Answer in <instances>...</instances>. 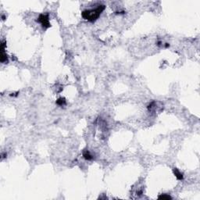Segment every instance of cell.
I'll return each instance as SVG.
<instances>
[{"label": "cell", "instance_id": "cell-8", "mask_svg": "<svg viewBox=\"0 0 200 200\" xmlns=\"http://www.w3.org/2000/svg\"><path fill=\"white\" fill-rule=\"evenodd\" d=\"M168 46H170V45H169L168 43H166V45H165V47H166V48H167Z\"/></svg>", "mask_w": 200, "mask_h": 200}, {"label": "cell", "instance_id": "cell-6", "mask_svg": "<svg viewBox=\"0 0 200 200\" xmlns=\"http://www.w3.org/2000/svg\"><path fill=\"white\" fill-rule=\"evenodd\" d=\"M56 104H57V105H59V106H64V105L66 104V100H65V98H60L56 101Z\"/></svg>", "mask_w": 200, "mask_h": 200}, {"label": "cell", "instance_id": "cell-1", "mask_svg": "<svg viewBox=\"0 0 200 200\" xmlns=\"http://www.w3.org/2000/svg\"><path fill=\"white\" fill-rule=\"evenodd\" d=\"M105 8L106 6L104 5H99L95 9L84 10L81 13V16L85 20L94 22L99 17V16L101 15L103 11L105 10Z\"/></svg>", "mask_w": 200, "mask_h": 200}, {"label": "cell", "instance_id": "cell-7", "mask_svg": "<svg viewBox=\"0 0 200 200\" xmlns=\"http://www.w3.org/2000/svg\"><path fill=\"white\" fill-rule=\"evenodd\" d=\"M158 198H160V199H169V198H172L170 195H169L167 194H162V195L158 196Z\"/></svg>", "mask_w": 200, "mask_h": 200}, {"label": "cell", "instance_id": "cell-5", "mask_svg": "<svg viewBox=\"0 0 200 200\" xmlns=\"http://www.w3.org/2000/svg\"><path fill=\"white\" fill-rule=\"evenodd\" d=\"M83 156H84V158L86 160H91L93 159V156H91L90 152L88 151V150H85V151L83 152Z\"/></svg>", "mask_w": 200, "mask_h": 200}, {"label": "cell", "instance_id": "cell-4", "mask_svg": "<svg viewBox=\"0 0 200 200\" xmlns=\"http://www.w3.org/2000/svg\"><path fill=\"white\" fill-rule=\"evenodd\" d=\"M173 173H174V175H175V177L177 178L178 180L181 181V180L184 179V175H183V173H182L181 172H180V170H179L178 169H177V168H173Z\"/></svg>", "mask_w": 200, "mask_h": 200}, {"label": "cell", "instance_id": "cell-3", "mask_svg": "<svg viewBox=\"0 0 200 200\" xmlns=\"http://www.w3.org/2000/svg\"><path fill=\"white\" fill-rule=\"evenodd\" d=\"M2 55H1V62L3 63H8V58H7V55L5 53V43L4 41L2 42Z\"/></svg>", "mask_w": 200, "mask_h": 200}, {"label": "cell", "instance_id": "cell-2", "mask_svg": "<svg viewBox=\"0 0 200 200\" xmlns=\"http://www.w3.org/2000/svg\"><path fill=\"white\" fill-rule=\"evenodd\" d=\"M37 21L39 22L41 24L42 28H48L51 27V24L49 23V18H48V14H40Z\"/></svg>", "mask_w": 200, "mask_h": 200}]
</instances>
